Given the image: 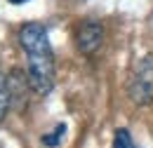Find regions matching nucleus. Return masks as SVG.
<instances>
[{
  "label": "nucleus",
  "mask_w": 153,
  "mask_h": 148,
  "mask_svg": "<svg viewBox=\"0 0 153 148\" xmlns=\"http://www.w3.org/2000/svg\"><path fill=\"white\" fill-rule=\"evenodd\" d=\"M19 45L26 54V78L31 90L40 96L50 94L54 87L57 71H54V54L50 47L47 28L38 21L24 24L19 28Z\"/></svg>",
  "instance_id": "f257e3e1"
},
{
  "label": "nucleus",
  "mask_w": 153,
  "mask_h": 148,
  "mask_svg": "<svg viewBox=\"0 0 153 148\" xmlns=\"http://www.w3.org/2000/svg\"><path fill=\"white\" fill-rule=\"evenodd\" d=\"M130 96L134 104L149 106L153 104V54L137 59L130 73Z\"/></svg>",
  "instance_id": "f03ea898"
},
{
  "label": "nucleus",
  "mask_w": 153,
  "mask_h": 148,
  "mask_svg": "<svg viewBox=\"0 0 153 148\" xmlns=\"http://www.w3.org/2000/svg\"><path fill=\"white\" fill-rule=\"evenodd\" d=\"M104 42V26L97 21H80L76 28V47L80 54L92 56Z\"/></svg>",
  "instance_id": "7ed1b4c3"
},
{
  "label": "nucleus",
  "mask_w": 153,
  "mask_h": 148,
  "mask_svg": "<svg viewBox=\"0 0 153 148\" xmlns=\"http://www.w3.org/2000/svg\"><path fill=\"white\" fill-rule=\"evenodd\" d=\"M12 106V92H10V82H7V75L0 73V122L2 118L7 115V108Z\"/></svg>",
  "instance_id": "20e7f679"
},
{
  "label": "nucleus",
  "mask_w": 153,
  "mask_h": 148,
  "mask_svg": "<svg viewBox=\"0 0 153 148\" xmlns=\"http://www.w3.org/2000/svg\"><path fill=\"white\" fill-rule=\"evenodd\" d=\"M64 132H66V125H57L50 134H45V136H42V144H45V146H50V148L59 146V144H61V139H64Z\"/></svg>",
  "instance_id": "39448f33"
},
{
  "label": "nucleus",
  "mask_w": 153,
  "mask_h": 148,
  "mask_svg": "<svg viewBox=\"0 0 153 148\" xmlns=\"http://www.w3.org/2000/svg\"><path fill=\"white\" fill-rule=\"evenodd\" d=\"M113 148H134L132 134H130L127 130H115V136H113Z\"/></svg>",
  "instance_id": "423d86ee"
},
{
  "label": "nucleus",
  "mask_w": 153,
  "mask_h": 148,
  "mask_svg": "<svg viewBox=\"0 0 153 148\" xmlns=\"http://www.w3.org/2000/svg\"><path fill=\"white\" fill-rule=\"evenodd\" d=\"M7 2H12V5H21V2H28V0H7Z\"/></svg>",
  "instance_id": "0eeeda50"
}]
</instances>
